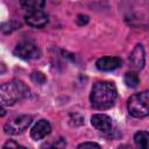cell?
Listing matches in <instances>:
<instances>
[{
  "mask_svg": "<svg viewBox=\"0 0 149 149\" xmlns=\"http://www.w3.org/2000/svg\"><path fill=\"white\" fill-rule=\"evenodd\" d=\"M29 95V87L21 80H12L0 86V98L2 105H14Z\"/></svg>",
  "mask_w": 149,
  "mask_h": 149,
  "instance_id": "2",
  "label": "cell"
},
{
  "mask_svg": "<svg viewBox=\"0 0 149 149\" xmlns=\"http://www.w3.org/2000/svg\"><path fill=\"white\" fill-rule=\"evenodd\" d=\"M118 92L114 83L112 81H97L92 86L90 94L91 105L97 109H107L115 102Z\"/></svg>",
  "mask_w": 149,
  "mask_h": 149,
  "instance_id": "1",
  "label": "cell"
},
{
  "mask_svg": "<svg viewBox=\"0 0 149 149\" xmlns=\"http://www.w3.org/2000/svg\"><path fill=\"white\" fill-rule=\"evenodd\" d=\"M91 123L95 129L105 134H111L114 128L112 119L106 114H94L91 118Z\"/></svg>",
  "mask_w": 149,
  "mask_h": 149,
  "instance_id": "6",
  "label": "cell"
},
{
  "mask_svg": "<svg viewBox=\"0 0 149 149\" xmlns=\"http://www.w3.org/2000/svg\"><path fill=\"white\" fill-rule=\"evenodd\" d=\"M134 142L137 148L149 149V133L148 132H137L134 135Z\"/></svg>",
  "mask_w": 149,
  "mask_h": 149,
  "instance_id": "11",
  "label": "cell"
},
{
  "mask_svg": "<svg viewBox=\"0 0 149 149\" xmlns=\"http://www.w3.org/2000/svg\"><path fill=\"white\" fill-rule=\"evenodd\" d=\"M21 6L29 10H36V9H42L44 6V0H20Z\"/></svg>",
  "mask_w": 149,
  "mask_h": 149,
  "instance_id": "12",
  "label": "cell"
},
{
  "mask_svg": "<svg viewBox=\"0 0 149 149\" xmlns=\"http://www.w3.org/2000/svg\"><path fill=\"white\" fill-rule=\"evenodd\" d=\"M78 148L79 149H81V148H97V149H99L100 146L98 143H94V142H84V143H80L78 146Z\"/></svg>",
  "mask_w": 149,
  "mask_h": 149,
  "instance_id": "14",
  "label": "cell"
},
{
  "mask_svg": "<svg viewBox=\"0 0 149 149\" xmlns=\"http://www.w3.org/2000/svg\"><path fill=\"white\" fill-rule=\"evenodd\" d=\"M14 55L22 59H36L41 56V51L36 43L29 40H23L16 44Z\"/></svg>",
  "mask_w": 149,
  "mask_h": 149,
  "instance_id": "4",
  "label": "cell"
},
{
  "mask_svg": "<svg viewBox=\"0 0 149 149\" xmlns=\"http://www.w3.org/2000/svg\"><path fill=\"white\" fill-rule=\"evenodd\" d=\"M24 20L28 26L34 27V28H41L48 23V15L42 9L29 10L24 15Z\"/></svg>",
  "mask_w": 149,
  "mask_h": 149,
  "instance_id": "7",
  "label": "cell"
},
{
  "mask_svg": "<svg viewBox=\"0 0 149 149\" xmlns=\"http://www.w3.org/2000/svg\"><path fill=\"white\" fill-rule=\"evenodd\" d=\"M120 65H121V59L119 57H112V56L101 57L95 62V66L100 71H112L118 69Z\"/></svg>",
  "mask_w": 149,
  "mask_h": 149,
  "instance_id": "8",
  "label": "cell"
},
{
  "mask_svg": "<svg viewBox=\"0 0 149 149\" xmlns=\"http://www.w3.org/2000/svg\"><path fill=\"white\" fill-rule=\"evenodd\" d=\"M50 132H51V126H50L49 121L42 119V120L37 121L34 125V127L30 130V135H31L33 140L37 141V140H41V139L45 137Z\"/></svg>",
  "mask_w": 149,
  "mask_h": 149,
  "instance_id": "9",
  "label": "cell"
},
{
  "mask_svg": "<svg viewBox=\"0 0 149 149\" xmlns=\"http://www.w3.org/2000/svg\"><path fill=\"white\" fill-rule=\"evenodd\" d=\"M31 116L30 115H20L14 118L13 120H10L9 122H7L3 126V129L7 134H19L21 132H23L24 129H27L29 127V125L31 123Z\"/></svg>",
  "mask_w": 149,
  "mask_h": 149,
  "instance_id": "5",
  "label": "cell"
},
{
  "mask_svg": "<svg viewBox=\"0 0 149 149\" xmlns=\"http://www.w3.org/2000/svg\"><path fill=\"white\" fill-rule=\"evenodd\" d=\"M20 147V144L19 143H16V142H14V141H8V142H6L5 144H3V149H7V148H19Z\"/></svg>",
  "mask_w": 149,
  "mask_h": 149,
  "instance_id": "15",
  "label": "cell"
},
{
  "mask_svg": "<svg viewBox=\"0 0 149 149\" xmlns=\"http://www.w3.org/2000/svg\"><path fill=\"white\" fill-rule=\"evenodd\" d=\"M128 112L134 118H144L149 115V91L133 94L127 102Z\"/></svg>",
  "mask_w": 149,
  "mask_h": 149,
  "instance_id": "3",
  "label": "cell"
},
{
  "mask_svg": "<svg viewBox=\"0 0 149 149\" xmlns=\"http://www.w3.org/2000/svg\"><path fill=\"white\" fill-rule=\"evenodd\" d=\"M129 62L132 66L136 70H141L144 65V49L142 44H136L130 52Z\"/></svg>",
  "mask_w": 149,
  "mask_h": 149,
  "instance_id": "10",
  "label": "cell"
},
{
  "mask_svg": "<svg viewBox=\"0 0 149 149\" xmlns=\"http://www.w3.org/2000/svg\"><path fill=\"white\" fill-rule=\"evenodd\" d=\"M125 83L128 87H132V88H135L139 83H140V78H139V74L134 71H130V72H127L125 74Z\"/></svg>",
  "mask_w": 149,
  "mask_h": 149,
  "instance_id": "13",
  "label": "cell"
}]
</instances>
